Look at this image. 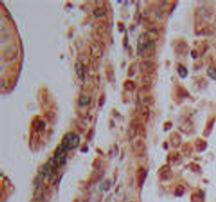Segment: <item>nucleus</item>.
<instances>
[{"label":"nucleus","mask_w":216,"mask_h":202,"mask_svg":"<svg viewBox=\"0 0 216 202\" xmlns=\"http://www.w3.org/2000/svg\"><path fill=\"white\" fill-rule=\"evenodd\" d=\"M78 143H79V137L74 133H70V134L65 136L62 142H61V145H63V147L69 152L75 149L78 145Z\"/></svg>","instance_id":"f257e3e1"},{"label":"nucleus","mask_w":216,"mask_h":202,"mask_svg":"<svg viewBox=\"0 0 216 202\" xmlns=\"http://www.w3.org/2000/svg\"><path fill=\"white\" fill-rule=\"evenodd\" d=\"M67 151L63 147V145L60 144L58 146V149H56L55 152V155H54V162L57 166L62 165V164L65 163V159H67Z\"/></svg>","instance_id":"f03ea898"},{"label":"nucleus","mask_w":216,"mask_h":202,"mask_svg":"<svg viewBox=\"0 0 216 202\" xmlns=\"http://www.w3.org/2000/svg\"><path fill=\"white\" fill-rule=\"evenodd\" d=\"M90 54L94 59H99L103 54V50L100 44L97 42H92L90 44Z\"/></svg>","instance_id":"7ed1b4c3"},{"label":"nucleus","mask_w":216,"mask_h":202,"mask_svg":"<svg viewBox=\"0 0 216 202\" xmlns=\"http://www.w3.org/2000/svg\"><path fill=\"white\" fill-rule=\"evenodd\" d=\"M155 63L151 60H144L141 62V71L144 73L146 75H149L151 73H153L155 71Z\"/></svg>","instance_id":"20e7f679"},{"label":"nucleus","mask_w":216,"mask_h":202,"mask_svg":"<svg viewBox=\"0 0 216 202\" xmlns=\"http://www.w3.org/2000/svg\"><path fill=\"white\" fill-rule=\"evenodd\" d=\"M75 70H76V74L78 76V78L81 80H84V78H86V67L82 64L81 61H77L76 64H75Z\"/></svg>","instance_id":"39448f33"},{"label":"nucleus","mask_w":216,"mask_h":202,"mask_svg":"<svg viewBox=\"0 0 216 202\" xmlns=\"http://www.w3.org/2000/svg\"><path fill=\"white\" fill-rule=\"evenodd\" d=\"M133 149L136 153H142L144 151V143L142 140H136L133 144Z\"/></svg>","instance_id":"423d86ee"},{"label":"nucleus","mask_w":216,"mask_h":202,"mask_svg":"<svg viewBox=\"0 0 216 202\" xmlns=\"http://www.w3.org/2000/svg\"><path fill=\"white\" fill-rule=\"evenodd\" d=\"M93 14L96 18H100V17L106 15V11H104V9H102V7H96V9H94Z\"/></svg>","instance_id":"0eeeda50"},{"label":"nucleus","mask_w":216,"mask_h":202,"mask_svg":"<svg viewBox=\"0 0 216 202\" xmlns=\"http://www.w3.org/2000/svg\"><path fill=\"white\" fill-rule=\"evenodd\" d=\"M140 116H141L142 119L148 120V118L150 116V110L148 108V106H142L141 111H140Z\"/></svg>","instance_id":"6e6552de"},{"label":"nucleus","mask_w":216,"mask_h":202,"mask_svg":"<svg viewBox=\"0 0 216 202\" xmlns=\"http://www.w3.org/2000/svg\"><path fill=\"white\" fill-rule=\"evenodd\" d=\"M90 102V97L88 95H81V97L79 98V105H88Z\"/></svg>","instance_id":"1a4fd4ad"},{"label":"nucleus","mask_w":216,"mask_h":202,"mask_svg":"<svg viewBox=\"0 0 216 202\" xmlns=\"http://www.w3.org/2000/svg\"><path fill=\"white\" fill-rule=\"evenodd\" d=\"M125 89H129V91H133L135 89V84L132 81H128L125 82Z\"/></svg>","instance_id":"9d476101"},{"label":"nucleus","mask_w":216,"mask_h":202,"mask_svg":"<svg viewBox=\"0 0 216 202\" xmlns=\"http://www.w3.org/2000/svg\"><path fill=\"white\" fill-rule=\"evenodd\" d=\"M178 73H179V75L181 77H185L186 75H187V70L183 66H179L178 67Z\"/></svg>","instance_id":"9b49d317"},{"label":"nucleus","mask_w":216,"mask_h":202,"mask_svg":"<svg viewBox=\"0 0 216 202\" xmlns=\"http://www.w3.org/2000/svg\"><path fill=\"white\" fill-rule=\"evenodd\" d=\"M208 74H209L212 78L216 79V70L215 69H209V70H208Z\"/></svg>","instance_id":"f8f14e48"},{"label":"nucleus","mask_w":216,"mask_h":202,"mask_svg":"<svg viewBox=\"0 0 216 202\" xmlns=\"http://www.w3.org/2000/svg\"><path fill=\"white\" fill-rule=\"evenodd\" d=\"M73 202H80V201H79V199H75V200H74V201H73Z\"/></svg>","instance_id":"ddd939ff"},{"label":"nucleus","mask_w":216,"mask_h":202,"mask_svg":"<svg viewBox=\"0 0 216 202\" xmlns=\"http://www.w3.org/2000/svg\"><path fill=\"white\" fill-rule=\"evenodd\" d=\"M130 202H135V201H130Z\"/></svg>","instance_id":"4468645a"}]
</instances>
